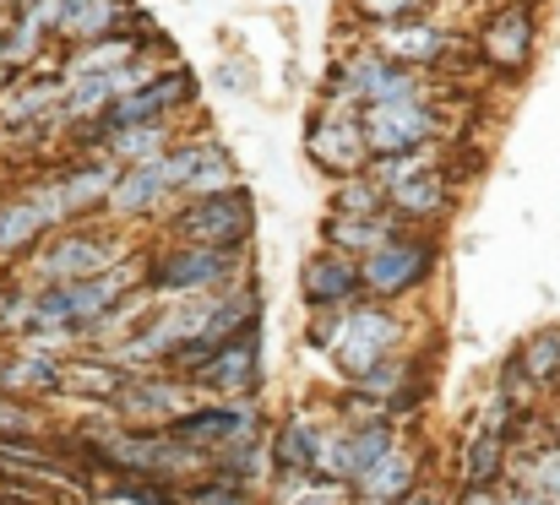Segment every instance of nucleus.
I'll return each mask as SVG.
<instances>
[{
  "label": "nucleus",
  "instance_id": "7",
  "mask_svg": "<svg viewBox=\"0 0 560 505\" xmlns=\"http://www.w3.org/2000/svg\"><path fill=\"white\" fill-rule=\"evenodd\" d=\"M190 402H201V391L190 386L186 375L148 369V375H126V386L115 391V402L104 413L120 419V424H137V430H164L170 419L186 413Z\"/></svg>",
  "mask_w": 560,
  "mask_h": 505
},
{
  "label": "nucleus",
  "instance_id": "12",
  "mask_svg": "<svg viewBox=\"0 0 560 505\" xmlns=\"http://www.w3.org/2000/svg\"><path fill=\"white\" fill-rule=\"evenodd\" d=\"M371 49L402 60V66H419V71H446V66H457L468 55V44L457 33H446V27H435L424 16L392 22V27H371Z\"/></svg>",
  "mask_w": 560,
  "mask_h": 505
},
{
  "label": "nucleus",
  "instance_id": "8",
  "mask_svg": "<svg viewBox=\"0 0 560 505\" xmlns=\"http://www.w3.org/2000/svg\"><path fill=\"white\" fill-rule=\"evenodd\" d=\"M164 435H170V441H180V446H190V451H201V457H212V451H223V446H234V441L261 435V413H256L245 397L190 402L180 419H170V424H164Z\"/></svg>",
  "mask_w": 560,
  "mask_h": 505
},
{
  "label": "nucleus",
  "instance_id": "33",
  "mask_svg": "<svg viewBox=\"0 0 560 505\" xmlns=\"http://www.w3.org/2000/svg\"><path fill=\"white\" fill-rule=\"evenodd\" d=\"M534 391H539V386H534V380H528V375L517 369V359H512V364L501 369V391H495V397H501V402H506V408H512V413L523 419V413H534V402H539Z\"/></svg>",
  "mask_w": 560,
  "mask_h": 505
},
{
  "label": "nucleus",
  "instance_id": "19",
  "mask_svg": "<svg viewBox=\"0 0 560 505\" xmlns=\"http://www.w3.org/2000/svg\"><path fill=\"white\" fill-rule=\"evenodd\" d=\"M120 386H126V369L104 348L98 353H66L60 359V391L55 397H82L93 408H109Z\"/></svg>",
  "mask_w": 560,
  "mask_h": 505
},
{
  "label": "nucleus",
  "instance_id": "20",
  "mask_svg": "<svg viewBox=\"0 0 560 505\" xmlns=\"http://www.w3.org/2000/svg\"><path fill=\"white\" fill-rule=\"evenodd\" d=\"M60 359L55 348H38V342H22L16 353L0 359V391L5 397H55L60 391Z\"/></svg>",
  "mask_w": 560,
  "mask_h": 505
},
{
  "label": "nucleus",
  "instance_id": "11",
  "mask_svg": "<svg viewBox=\"0 0 560 505\" xmlns=\"http://www.w3.org/2000/svg\"><path fill=\"white\" fill-rule=\"evenodd\" d=\"M305 153H311V164L322 168V174H332V179L360 174V168L371 164L365 137H360V109H332V104H322V109L311 115V126H305Z\"/></svg>",
  "mask_w": 560,
  "mask_h": 505
},
{
  "label": "nucleus",
  "instance_id": "3",
  "mask_svg": "<svg viewBox=\"0 0 560 505\" xmlns=\"http://www.w3.org/2000/svg\"><path fill=\"white\" fill-rule=\"evenodd\" d=\"M131 261V239L120 228H49L33 245V278L38 283H77V278H98Z\"/></svg>",
  "mask_w": 560,
  "mask_h": 505
},
{
  "label": "nucleus",
  "instance_id": "18",
  "mask_svg": "<svg viewBox=\"0 0 560 505\" xmlns=\"http://www.w3.org/2000/svg\"><path fill=\"white\" fill-rule=\"evenodd\" d=\"M349 495L360 505H397L408 501L413 490H419V457L408 451V446H392L381 462H371L354 484H343Z\"/></svg>",
  "mask_w": 560,
  "mask_h": 505
},
{
  "label": "nucleus",
  "instance_id": "37",
  "mask_svg": "<svg viewBox=\"0 0 560 505\" xmlns=\"http://www.w3.org/2000/svg\"><path fill=\"white\" fill-rule=\"evenodd\" d=\"M501 505H556V501H539V495H528V490H512V484H501Z\"/></svg>",
  "mask_w": 560,
  "mask_h": 505
},
{
  "label": "nucleus",
  "instance_id": "32",
  "mask_svg": "<svg viewBox=\"0 0 560 505\" xmlns=\"http://www.w3.org/2000/svg\"><path fill=\"white\" fill-rule=\"evenodd\" d=\"M349 5H354V16H360V22H371V27L413 22V16H424V11H430V0H349Z\"/></svg>",
  "mask_w": 560,
  "mask_h": 505
},
{
  "label": "nucleus",
  "instance_id": "27",
  "mask_svg": "<svg viewBox=\"0 0 560 505\" xmlns=\"http://www.w3.org/2000/svg\"><path fill=\"white\" fill-rule=\"evenodd\" d=\"M316 435H322V424H316L311 413H294V419L272 435V462H278V473H305V479H311Z\"/></svg>",
  "mask_w": 560,
  "mask_h": 505
},
{
  "label": "nucleus",
  "instance_id": "35",
  "mask_svg": "<svg viewBox=\"0 0 560 505\" xmlns=\"http://www.w3.org/2000/svg\"><path fill=\"white\" fill-rule=\"evenodd\" d=\"M338 316H343V310H311L305 342H311L316 353H332V337H338Z\"/></svg>",
  "mask_w": 560,
  "mask_h": 505
},
{
  "label": "nucleus",
  "instance_id": "24",
  "mask_svg": "<svg viewBox=\"0 0 560 505\" xmlns=\"http://www.w3.org/2000/svg\"><path fill=\"white\" fill-rule=\"evenodd\" d=\"M142 49L126 38V33H109V38H93V44H71V55L55 66L60 71V82H71V77H98V71H115V66H126V60H137Z\"/></svg>",
  "mask_w": 560,
  "mask_h": 505
},
{
  "label": "nucleus",
  "instance_id": "15",
  "mask_svg": "<svg viewBox=\"0 0 560 505\" xmlns=\"http://www.w3.org/2000/svg\"><path fill=\"white\" fill-rule=\"evenodd\" d=\"M300 300H305L311 310H343V305L365 300V289H360V261L322 245V250L300 267Z\"/></svg>",
  "mask_w": 560,
  "mask_h": 505
},
{
  "label": "nucleus",
  "instance_id": "31",
  "mask_svg": "<svg viewBox=\"0 0 560 505\" xmlns=\"http://www.w3.org/2000/svg\"><path fill=\"white\" fill-rule=\"evenodd\" d=\"M44 408L33 397H5L0 391V435H44Z\"/></svg>",
  "mask_w": 560,
  "mask_h": 505
},
{
  "label": "nucleus",
  "instance_id": "2",
  "mask_svg": "<svg viewBox=\"0 0 560 505\" xmlns=\"http://www.w3.org/2000/svg\"><path fill=\"white\" fill-rule=\"evenodd\" d=\"M457 115L441 98H397V104H360V137L371 158L413 153V148H441L452 142Z\"/></svg>",
  "mask_w": 560,
  "mask_h": 505
},
{
  "label": "nucleus",
  "instance_id": "40",
  "mask_svg": "<svg viewBox=\"0 0 560 505\" xmlns=\"http://www.w3.org/2000/svg\"><path fill=\"white\" fill-rule=\"evenodd\" d=\"M556 397H560V375H556Z\"/></svg>",
  "mask_w": 560,
  "mask_h": 505
},
{
  "label": "nucleus",
  "instance_id": "4",
  "mask_svg": "<svg viewBox=\"0 0 560 505\" xmlns=\"http://www.w3.org/2000/svg\"><path fill=\"white\" fill-rule=\"evenodd\" d=\"M402 337H408V321H402L392 305H381V300H354V305H343V316H338L332 364H338L349 380H360V375L375 369L381 359L402 353Z\"/></svg>",
  "mask_w": 560,
  "mask_h": 505
},
{
  "label": "nucleus",
  "instance_id": "5",
  "mask_svg": "<svg viewBox=\"0 0 560 505\" xmlns=\"http://www.w3.org/2000/svg\"><path fill=\"white\" fill-rule=\"evenodd\" d=\"M250 218H256V207H250L245 185H234V190H218V196H190V201H180L164 228H170V239H180V245L245 250V245H250Z\"/></svg>",
  "mask_w": 560,
  "mask_h": 505
},
{
  "label": "nucleus",
  "instance_id": "30",
  "mask_svg": "<svg viewBox=\"0 0 560 505\" xmlns=\"http://www.w3.org/2000/svg\"><path fill=\"white\" fill-rule=\"evenodd\" d=\"M180 501L186 505H250V490L245 479H229V473H201L180 484Z\"/></svg>",
  "mask_w": 560,
  "mask_h": 505
},
{
  "label": "nucleus",
  "instance_id": "1",
  "mask_svg": "<svg viewBox=\"0 0 560 505\" xmlns=\"http://www.w3.org/2000/svg\"><path fill=\"white\" fill-rule=\"evenodd\" d=\"M245 278V250H207L170 239L164 250L142 256V289L159 300H190V294H223Z\"/></svg>",
  "mask_w": 560,
  "mask_h": 505
},
{
  "label": "nucleus",
  "instance_id": "13",
  "mask_svg": "<svg viewBox=\"0 0 560 505\" xmlns=\"http://www.w3.org/2000/svg\"><path fill=\"white\" fill-rule=\"evenodd\" d=\"M256 380H261V337H256V327L218 342L212 359L190 369V386L196 391H218V397H250Z\"/></svg>",
  "mask_w": 560,
  "mask_h": 505
},
{
  "label": "nucleus",
  "instance_id": "29",
  "mask_svg": "<svg viewBox=\"0 0 560 505\" xmlns=\"http://www.w3.org/2000/svg\"><path fill=\"white\" fill-rule=\"evenodd\" d=\"M517 369L534 380V386H556L560 375V327H545L534 332L523 348H517Z\"/></svg>",
  "mask_w": 560,
  "mask_h": 505
},
{
  "label": "nucleus",
  "instance_id": "17",
  "mask_svg": "<svg viewBox=\"0 0 560 505\" xmlns=\"http://www.w3.org/2000/svg\"><path fill=\"white\" fill-rule=\"evenodd\" d=\"M60 93H66L60 71H38V77L22 71V77L0 93V137L11 142V137H22L27 126L49 120V115L60 109Z\"/></svg>",
  "mask_w": 560,
  "mask_h": 505
},
{
  "label": "nucleus",
  "instance_id": "9",
  "mask_svg": "<svg viewBox=\"0 0 560 505\" xmlns=\"http://www.w3.org/2000/svg\"><path fill=\"white\" fill-rule=\"evenodd\" d=\"M159 168H164V179L175 185L180 201H190V196H218V190H234L240 185V164H234V153L218 137L175 142L170 153H159Z\"/></svg>",
  "mask_w": 560,
  "mask_h": 505
},
{
  "label": "nucleus",
  "instance_id": "21",
  "mask_svg": "<svg viewBox=\"0 0 560 505\" xmlns=\"http://www.w3.org/2000/svg\"><path fill=\"white\" fill-rule=\"evenodd\" d=\"M131 16V0H55V38L60 44H93L120 33Z\"/></svg>",
  "mask_w": 560,
  "mask_h": 505
},
{
  "label": "nucleus",
  "instance_id": "14",
  "mask_svg": "<svg viewBox=\"0 0 560 505\" xmlns=\"http://www.w3.org/2000/svg\"><path fill=\"white\" fill-rule=\"evenodd\" d=\"M381 190H386V212L402 218V223H441V218L452 212V201H457V179L441 164L397 174V179H386Z\"/></svg>",
  "mask_w": 560,
  "mask_h": 505
},
{
  "label": "nucleus",
  "instance_id": "41",
  "mask_svg": "<svg viewBox=\"0 0 560 505\" xmlns=\"http://www.w3.org/2000/svg\"><path fill=\"white\" fill-rule=\"evenodd\" d=\"M11 5H27V0H11Z\"/></svg>",
  "mask_w": 560,
  "mask_h": 505
},
{
  "label": "nucleus",
  "instance_id": "6",
  "mask_svg": "<svg viewBox=\"0 0 560 505\" xmlns=\"http://www.w3.org/2000/svg\"><path fill=\"white\" fill-rule=\"evenodd\" d=\"M435 261H441L435 234H408V228H402V234L386 239L381 250L360 256V289H365V300H381V305L408 300V294H419V289L430 283Z\"/></svg>",
  "mask_w": 560,
  "mask_h": 505
},
{
  "label": "nucleus",
  "instance_id": "38",
  "mask_svg": "<svg viewBox=\"0 0 560 505\" xmlns=\"http://www.w3.org/2000/svg\"><path fill=\"white\" fill-rule=\"evenodd\" d=\"M397 505H446V501H435V495H419V490H413L408 501H397Z\"/></svg>",
  "mask_w": 560,
  "mask_h": 505
},
{
  "label": "nucleus",
  "instance_id": "23",
  "mask_svg": "<svg viewBox=\"0 0 560 505\" xmlns=\"http://www.w3.org/2000/svg\"><path fill=\"white\" fill-rule=\"evenodd\" d=\"M408 223L402 218H392V212H375V218H332L327 212V223H322V239H327V250H343V256H371L381 250L386 239H397Z\"/></svg>",
  "mask_w": 560,
  "mask_h": 505
},
{
  "label": "nucleus",
  "instance_id": "25",
  "mask_svg": "<svg viewBox=\"0 0 560 505\" xmlns=\"http://www.w3.org/2000/svg\"><path fill=\"white\" fill-rule=\"evenodd\" d=\"M501 479H512V490H528V495H539V501H556L560 505V446H534V451H523L517 462L506 457V473Z\"/></svg>",
  "mask_w": 560,
  "mask_h": 505
},
{
  "label": "nucleus",
  "instance_id": "39",
  "mask_svg": "<svg viewBox=\"0 0 560 505\" xmlns=\"http://www.w3.org/2000/svg\"><path fill=\"white\" fill-rule=\"evenodd\" d=\"M550 435H556V446H560V413H556V419H550Z\"/></svg>",
  "mask_w": 560,
  "mask_h": 505
},
{
  "label": "nucleus",
  "instance_id": "26",
  "mask_svg": "<svg viewBox=\"0 0 560 505\" xmlns=\"http://www.w3.org/2000/svg\"><path fill=\"white\" fill-rule=\"evenodd\" d=\"M44 234H49V228H44V218L33 212V201H27L22 190L0 196V261L27 256V250H33Z\"/></svg>",
  "mask_w": 560,
  "mask_h": 505
},
{
  "label": "nucleus",
  "instance_id": "36",
  "mask_svg": "<svg viewBox=\"0 0 560 505\" xmlns=\"http://www.w3.org/2000/svg\"><path fill=\"white\" fill-rule=\"evenodd\" d=\"M457 505H501V484H490V490H463Z\"/></svg>",
  "mask_w": 560,
  "mask_h": 505
},
{
  "label": "nucleus",
  "instance_id": "34",
  "mask_svg": "<svg viewBox=\"0 0 560 505\" xmlns=\"http://www.w3.org/2000/svg\"><path fill=\"white\" fill-rule=\"evenodd\" d=\"M27 310H33V289L27 283H5L0 289V332H22Z\"/></svg>",
  "mask_w": 560,
  "mask_h": 505
},
{
  "label": "nucleus",
  "instance_id": "16",
  "mask_svg": "<svg viewBox=\"0 0 560 505\" xmlns=\"http://www.w3.org/2000/svg\"><path fill=\"white\" fill-rule=\"evenodd\" d=\"M170 201H175V185L164 179L159 158H148V164L120 168V179H115L109 196H104V212H115L120 223H142V218L170 212Z\"/></svg>",
  "mask_w": 560,
  "mask_h": 505
},
{
  "label": "nucleus",
  "instance_id": "28",
  "mask_svg": "<svg viewBox=\"0 0 560 505\" xmlns=\"http://www.w3.org/2000/svg\"><path fill=\"white\" fill-rule=\"evenodd\" d=\"M375 212H386V190H381V179L371 168L343 174L332 185V218H375Z\"/></svg>",
  "mask_w": 560,
  "mask_h": 505
},
{
  "label": "nucleus",
  "instance_id": "22",
  "mask_svg": "<svg viewBox=\"0 0 560 505\" xmlns=\"http://www.w3.org/2000/svg\"><path fill=\"white\" fill-rule=\"evenodd\" d=\"M175 137H180V120H142V126L98 131V137H93V148H98L104 158H115L120 168H131V164H148V158L170 153V148H175Z\"/></svg>",
  "mask_w": 560,
  "mask_h": 505
},
{
  "label": "nucleus",
  "instance_id": "42",
  "mask_svg": "<svg viewBox=\"0 0 560 505\" xmlns=\"http://www.w3.org/2000/svg\"><path fill=\"white\" fill-rule=\"evenodd\" d=\"M0 505H5V501H0Z\"/></svg>",
  "mask_w": 560,
  "mask_h": 505
},
{
  "label": "nucleus",
  "instance_id": "10",
  "mask_svg": "<svg viewBox=\"0 0 560 505\" xmlns=\"http://www.w3.org/2000/svg\"><path fill=\"white\" fill-rule=\"evenodd\" d=\"M474 49H479V60L495 77H523L528 60H534V49H539V16H534V5L528 0H512V5L490 11L485 27H479V38H474Z\"/></svg>",
  "mask_w": 560,
  "mask_h": 505
}]
</instances>
